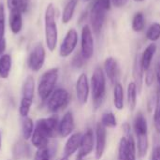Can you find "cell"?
<instances>
[{
	"mask_svg": "<svg viewBox=\"0 0 160 160\" xmlns=\"http://www.w3.org/2000/svg\"><path fill=\"white\" fill-rule=\"evenodd\" d=\"M45 24V40L46 46L50 52L56 49L58 41V30L55 21V8L52 3L48 4L44 14Z\"/></svg>",
	"mask_w": 160,
	"mask_h": 160,
	"instance_id": "cell-1",
	"label": "cell"
},
{
	"mask_svg": "<svg viewBox=\"0 0 160 160\" xmlns=\"http://www.w3.org/2000/svg\"><path fill=\"white\" fill-rule=\"evenodd\" d=\"M112 0H95L90 11V23L92 31L99 35L106 20V13L111 9Z\"/></svg>",
	"mask_w": 160,
	"mask_h": 160,
	"instance_id": "cell-2",
	"label": "cell"
},
{
	"mask_svg": "<svg viewBox=\"0 0 160 160\" xmlns=\"http://www.w3.org/2000/svg\"><path fill=\"white\" fill-rule=\"evenodd\" d=\"M91 88L94 107L98 109L103 102L106 95V76L100 67H97L91 78Z\"/></svg>",
	"mask_w": 160,
	"mask_h": 160,
	"instance_id": "cell-3",
	"label": "cell"
},
{
	"mask_svg": "<svg viewBox=\"0 0 160 160\" xmlns=\"http://www.w3.org/2000/svg\"><path fill=\"white\" fill-rule=\"evenodd\" d=\"M134 130L137 136L138 153L141 158L144 157L147 153L149 141H148V126L145 116L139 112L134 120Z\"/></svg>",
	"mask_w": 160,
	"mask_h": 160,
	"instance_id": "cell-4",
	"label": "cell"
},
{
	"mask_svg": "<svg viewBox=\"0 0 160 160\" xmlns=\"http://www.w3.org/2000/svg\"><path fill=\"white\" fill-rule=\"evenodd\" d=\"M58 77H59V69L57 68H53L47 70L41 76L38 86V93L42 101L47 100L52 95V93L53 92Z\"/></svg>",
	"mask_w": 160,
	"mask_h": 160,
	"instance_id": "cell-5",
	"label": "cell"
},
{
	"mask_svg": "<svg viewBox=\"0 0 160 160\" xmlns=\"http://www.w3.org/2000/svg\"><path fill=\"white\" fill-rule=\"evenodd\" d=\"M69 102V94L63 88L54 90L48 98L47 108L51 112H57L64 109Z\"/></svg>",
	"mask_w": 160,
	"mask_h": 160,
	"instance_id": "cell-6",
	"label": "cell"
},
{
	"mask_svg": "<svg viewBox=\"0 0 160 160\" xmlns=\"http://www.w3.org/2000/svg\"><path fill=\"white\" fill-rule=\"evenodd\" d=\"M95 51V43L93 31L89 24H84L82 29L81 35V53L85 60H89Z\"/></svg>",
	"mask_w": 160,
	"mask_h": 160,
	"instance_id": "cell-7",
	"label": "cell"
},
{
	"mask_svg": "<svg viewBox=\"0 0 160 160\" xmlns=\"http://www.w3.org/2000/svg\"><path fill=\"white\" fill-rule=\"evenodd\" d=\"M46 58V52L41 43L36 44L31 50L28 56V67L32 71H38L42 68Z\"/></svg>",
	"mask_w": 160,
	"mask_h": 160,
	"instance_id": "cell-8",
	"label": "cell"
},
{
	"mask_svg": "<svg viewBox=\"0 0 160 160\" xmlns=\"http://www.w3.org/2000/svg\"><path fill=\"white\" fill-rule=\"evenodd\" d=\"M78 41H79L78 32L76 31V29L70 28L67 32V34L60 45V49H59L60 56L61 57L69 56L76 49V47L78 45Z\"/></svg>",
	"mask_w": 160,
	"mask_h": 160,
	"instance_id": "cell-9",
	"label": "cell"
},
{
	"mask_svg": "<svg viewBox=\"0 0 160 160\" xmlns=\"http://www.w3.org/2000/svg\"><path fill=\"white\" fill-rule=\"evenodd\" d=\"M90 93V85L87 75L85 73H82L76 82V95L78 101L83 105L87 102L88 97Z\"/></svg>",
	"mask_w": 160,
	"mask_h": 160,
	"instance_id": "cell-10",
	"label": "cell"
},
{
	"mask_svg": "<svg viewBox=\"0 0 160 160\" xmlns=\"http://www.w3.org/2000/svg\"><path fill=\"white\" fill-rule=\"evenodd\" d=\"M106 128L101 123H98L96 128V159L99 160L102 158L106 148Z\"/></svg>",
	"mask_w": 160,
	"mask_h": 160,
	"instance_id": "cell-11",
	"label": "cell"
},
{
	"mask_svg": "<svg viewBox=\"0 0 160 160\" xmlns=\"http://www.w3.org/2000/svg\"><path fill=\"white\" fill-rule=\"evenodd\" d=\"M104 72L112 84H116L119 80L120 68L116 59L112 56H109L104 61Z\"/></svg>",
	"mask_w": 160,
	"mask_h": 160,
	"instance_id": "cell-12",
	"label": "cell"
},
{
	"mask_svg": "<svg viewBox=\"0 0 160 160\" xmlns=\"http://www.w3.org/2000/svg\"><path fill=\"white\" fill-rule=\"evenodd\" d=\"M36 125L41 128L48 134L50 138H52L56 134V132H58L59 121H58V117L56 115H53L49 118L39 119Z\"/></svg>",
	"mask_w": 160,
	"mask_h": 160,
	"instance_id": "cell-13",
	"label": "cell"
},
{
	"mask_svg": "<svg viewBox=\"0 0 160 160\" xmlns=\"http://www.w3.org/2000/svg\"><path fill=\"white\" fill-rule=\"evenodd\" d=\"M94 149V133L92 129H87L82 137L81 146L79 149V154L81 157L85 158L92 153Z\"/></svg>",
	"mask_w": 160,
	"mask_h": 160,
	"instance_id": "cell-14",
	"label": "cell"
},
{
	"mask_svg": "<svg viewBox=\"0 0 160 160\" xmlns=\"http://www.w3.org/2000/svg\"><path fill=\"white\" fill-rule=\"evenodd\" d=\"M75 125H74V117L71 112H68L61 121L59 122V128H58V133L61 137L66 138L69 136L73 130H74Z\"/></svg>",
	"mask_w": 160,
	"mask_h": 160,
	"instance_id": "cell-15",
	"label": "cell"
},
{
	"mask_svg": "<svg viewBox=\"0 0 160 160\" xmlns=\"http://www.w3.org/2000/svg\"><path fill=\"white\" fill-rule=\"evenodd\" d=\"M49 139L50 137L48 136V134L41 128L36 125L34 128V132L31 137L32 144L38 149L47 148L49 144Z\"/></svg>",
	"mask_w": 160,
	"mask_h": 160,
	"instance_id": "cell-16",
	"label": "cell"
},
{
	"mask_svg": "<svg viewBox=\"0 0 160 160\" xmlns=\"http://www.w3.org/2000/svg\"><path fill=\"white\" fill-rule=\"evenodd\" d=\"M22 11L18 8L10 9L8 16V24L11 32L15 35L19 34L22 28Z\"/></svg>",
	"mask_w": 160,
	"mask_h": 160,
	"instance_id": "cell-17",
	"label": "cell"
},
{
	"mask_svg": "<svg viewBox=\"0 0 160 160\" xmlns=\"http://www.w3.org/2000/svg\"><path fill=\"white\" fill-rule=\"evenodd\" d=\"M82 135L80 132H77V133L72 134V135L68 138V142H66L65 148H64L65 157L69 158V157H71L74 153H76L77 150L80 149L81 142H82Z\"/></svg>",
	"mask_w": 160,
	"mask_h": 160,
	"instance_id": "cell-18",
	"label": "cell"
},
{
	"mask_svg": "<svg viewBox=\"0 0 160 160\" xmlns=\"http://www.w3.org/2000/svg\"><path fill=\"white\" fill-rule=\"evenodd\" d=\"M12 156L14 160H23L30 158V147L24 141L17 142L12 148Z\"/></svg>",
	"mask_w": 160,
	"mask_h": 160,
	"instance_id": "cell-19",
	"label": "cell"
},
{
	"mask_svg": "<svg viewBox=\"0 0 160 160\" xmlns=\"http://www.w3.org/2000/svg\"><path fill=\"white\" fill-rule=\"evenodd\" d=\"M157 52V45L152 42L151 44H149L143 51V52L141 55V62L142 65V68L144 69V71H147L150 69L151 68V64L153 61V58L156 54Z\"/></svg>",
	"mask_w": 160,
	"mask_h": 160,
	"instance_id": "cell-20",
	"label": "cell"
},
{
	"mask_svg": "<svg viewBox=\"0 0 160 160\" xmlns=\"http://www.w3.org/2000/svg\"><path fill=\"white\" fill-rule=\"evenodd\" d=\"M143 73H144V69L141 62V55L137 54L133 64V78H134V82L136 83L139 91L142 89L143 84Z\"/></svg>",
	"mask_w": 160,
	"mask_h": 160,
	"instance_id": "cell-21",
	"label": "cell"
},
{
	"mask_svg": "<svg viewBox=\"0 0 160 160\" xmlns=\"http://www.w3.org/2000/svg\"><path fill=\"white\" fill-rule=\"evenodd\" d=\"M22 99L33 101L35 93V80L32 76H28L22 85Z\"/></svg>",
	"mask_w": 160,
	"mask_h": 160,
	"instance_id": "cell-22",
	"label": "cell"
},
{
	"mask_svg": "<svg viewBox=\"0 0 160 160\" xmlns=\"http://www.w3.org/2000/svg\"><path fill=\"white\" fill-rule=\"evenodd\" d=\"M11 56L8 53H4L0 56V78L7 79L9 76L11 69Z\"/></svg>",
	"mask_w": 160,
	"mask_h": 160,
	"instance_id": "cell-23",
	"label": "cell"
},
{
	"mask_svg": "<svg viewBox=\"0 0 160 160\" xmlns=\"http://www.w3.org/2000/svg\"><path fill=\"white\" fill-rule=\"evenodd\" d=\"M77 3H78V0H69L65 6L63 12H62V22L64 24L68 23L72 20L76 7H77Z\"/></svg>",
	"mask_w": 160,
	"mask_h": 160,
	"instance_id": "cell-24",
	"label": "cell"
},
{
	"mask_svg": "<svg viewBox=\"0 0 160 160\" xmlns=\"http://www.w3.org/2000/svg\"><path fill=\"white\" fill-rule=\"evenodd\" d=\"M145 24H146V22H145L144 14L142 11H138L137 13H135L132 19V22H131L132 30L136 33L142 32L145 28Z\"/></svg>",
	"mask_w": 160,
	"mask_h": 160,
	"instance_id": "cell-25",
	"label": "cell"
},
{
	"mask_svg": "<svg viewBox=\"0 0 160 160\" xmlns=\"http://www.w3.org/2000/svg\"><path fill=\"white\" fill-rule=\"evenodd\" d=\"M113 103L117 110H122L124 108V88L120 82H117L114 85Z\"/></svg>",
	"mask_w": 160,
	"mask_h": 160,
	"instance_id": "cell-26",
	"label": "cell"
},
{
	"mask_svg": "<svg viewBox=\"0 0 160 160\" xmlns=\"http://www.w3.org/2000/svg\"><path fill=\"white\" fill-rule=\"evenodd\" d=\"M137 92L138 88L134 82H131L128 86V103L131 111L136 108L137 105Z\"/></svg>",
	"mask_w": 160,
	"mask_h": 160,
	"instance_id": "cell-27",
	"label": "cell"
},
{
	"mask_svg": "<svg viewBox=\"0 0 160 160\" xmlns=\"http://www.w3.org/2000/svg\"><path fill=\"white\" fill-rule=\"evenodd\" d=\"M34 123L33 120L29 117H24L22 121V137L24 141H27L31 139L32 134L34 132Z\"/></svg>",
	"mask_w": 160,
	"mask_h": 160,
	"instance_id": "cell-28",
	"label": "cell"
},
{
	"mask_svg": "<svg viewBox=\"0 0 160 160\" xmlns=\"http://www.w3.org/2000/svg\"><path fill=\"white\" fill-rule=\"evenodd\" d=\"M146 38L152 42H156L160 39V23H152L146 31Z\"/></svg>",
	"mask_w": 160,
	"mask_h": 160,
	"instance_id": "cell-29",
	"label": "cell"
},
{
	"mask_svg": "<svg viewBox=\"0 0 160 160\" xmlns=\"http://www.w3.org/2000/svg\"><path fill=\"white\" fill-rule=\"evenodd\" d=\"M29 0H7V5L10 9L18 8L22 11V13L25 12L28 8Z\"/></svg>",
	"mask_w": 160,
	"mask_h": 160,
	"instance_id": "cell-30",
	"label": "cell"
},
{
	"mask_svg": "<svg viewBox=\"0 0 160 160\" xmlns=\"http://www.w3.org/2000/svg\"><path fill=\"white\" fill-rule=\"evenodd\" d=\"M128 139V160H136V144L130 133L127 134Z\"/></svg>",
	"mask_w": 160,
	"mask_h": 160,
	"instance_id": "cell-31",
	"label": "cell"
},
{
	"mask_svg": "<svg viewBox=\"0 0 160 160\" xmlns=\"http://www.w3.org/2000/svg\"><path fill=\"white\" fill-rule=\"evenodd\" d=\"M105 128H114L117 125L115 115L112 112H105L101 118L100 122Z\"/></svg>",
	"mask_w": 160,
	"mask_h": 160,
	"instance_id": "cell-32",
	"label": "cell"
},
{
	"mask_svg": "<svg viewBox=\"0 0 160 160\" xmlns=\"http://www.w3.org/2000/svg\"><path fill=\"white\" fill-rule=\"evenodd\" d=\"M154 123L155 127L160 133V88L157 93V100H156V108H155V114H154Z\"/></svg>",
	"mask_w": 160,
	"mask_h": 160,
	"instance_id": "cell-33",
	"label": "cell"
},
{
	"mask_svg": "<svg viewBox=\"0 0 160 160\" xmlns=\"http://www.w3.org/2000/svg\"><path fill=\"white\" fill-rule=\"evenodd\" d=\"M118 160H128V139L123 137L120 140L118 148Z\"/></svg>",
	"mask_w": 160,
	"mask_h": 160,
	"instance_id": "cell-34",
	"label": "cell"
},
{
	"mask_svg": "<svg viewBox=\"0 0 160 160\" xmlns=\"http://www.w3.org/2000/svg\"><path fill=\"white\" fill-rule=\"evenodd\" d=\"M32 102H33V101L21 99L20 108H19V112H20L21 116H22V117H27V115H28V113H29V112H30V108H31Z\"/></svg>",
	"mask_w": 160,
	"mask_h": 160,
	"instance_id": "cell-35",
	"label": "cell"
},
{
	"mask_svg": "<svg viewBox=\"0 0 160 160\" xmlns=\"http://www.w3.org/2000/svg\"><path fill=\"white\" fill-rule=\"evenodd\" d=\"M6 16H5V7L3 4H0V39L5 38L6 31Z\"/></svg>",
	"mask_w": 160,
	"mask_h": 160,
	"instance_id": "cell-36",
	"label": "cell"
},
{
	"mask_svg": "<svg viewBox=\"0 0 160 160\" xmlns=\"http://www.w3.org/2000/svg\"><path fill=\"white\" fill-rule=\"evenodd\" d=\"M51 159V155L48 151L47 148H42L38 149L37 153L35 154L34 160H50Z\"/></svg>",
	"mask_w": 160,
	"mask_h": 160,
	"instance_id": "cell-37",
	"label": "cell"
},
{
	"mask_svg": "<svg viewBox=\"0 0 160 160\" xmlns=\"http://www.w3.org/2000/svg\"><path fill=\"white\" fill-rule=\"evenodd\" d=\"M85 61L86 60L83 58L82 54L80 52L76 53V55L73 57V59H72V66L74 68H82L84 65Z\"/></svg>",
	"mask_w": 160,
	"mask_h": 160,
	"instance_id": "cell-38",
	"label": "cell"
},
{
	"mask_svg": "<svg viewBox=\"0 0 160 160\" xmlns=\"http://www.w3.org/2000/svg\"><path fill=\"white\" fill-rule=\"evenodd\" d=\"M154 81V72L153 70L150 68L149 70L146 71V76H145V82L148 86H150L153 83Z\"/></svg>",
	"mask_w": 160,
	"mask_h": 160,
	"instance_id": "cell-39",
	"label": "cell"
},
{
	"mask_svg": "<svg viewBox=\"0 0 160 160\" xmlns=\"http://www.w3.org/2000/svg\"><path fill=\"white\" fill-rule=\"evenodd\" d=\"M152 160H160V145H156L153 149Z\"/></svg>",
	"mask_w": 160,
	"mask_h": 160,
	"instance_id": "cell-40",
	"label": "cell"
},
{
	"mask_svg": "<svg viewBox=\"0 0 160 160\" xmlns=\"http://www.w3.org/2000/svg\"><path fill=\"white\" fill-rule=\"evenodd\" d=\"M155 73H156V77L158 82L160 88V57L158 59L157 63H156V68H155Z\"/></svg>",
	"mask_w": 160,
	"mask_h": 160,
	"instance_id": "cell-41",
	"label": "cell"
},
{
	"mask_svg": "<svg viewBox=\"0 0 160 160\" xmlns=\"http://www.w3.org/2000/svg\"><path fill=\"white\" fill-rule=\"evenodd\" d=\"M127 2H128V0H112V3L115 7H117V8L123 7Z\"/></svg>",
	"mask_w": 160,
	"mask_h": 160,
	"instance_id": "cell-42",
	"label": "cell"
},
{
	"mask_svg": "<svg viewBox=\"0 0 160 160\" xmlns=\"http://www.w3.org/2000/svg\"><path fill=\"white\" fill-rule=\"evenodd\" d=\"M6 50V39L2 38L0 39V56L4 54V52Z\"/></svg>",
	"mask_w": 160,
	"mask_h": 160,
	"instance_id": "cell-43",
	"label": "cell"
},
{
	"mask_svg": "<svg viewBox=\"0 0 160 160\" xmlns=\"http://www.w3.org/2000/svg\"><path fill=\"white\" fill-rule=\"evenodd\" d=\"M76 160H83V158H82V157H81L80 155H77V157H76Z\"/></svg>",
	"mask_w": 160,
	"mask_h": 160,
	"instance_id": "cell-44",
	"label": "cell"
},
{
	"mask_svg": "<svg viewBox=\"0 0 160 160\" xmlns=\"http://www.w3.org/2000/svg\"><path fill=\"white\" fill-rule=\"evenodd\" d=\"M133 1H135V2H143L145 0H133Z\"/></svg>",
	"mask_w": 160,
	"mask_h": 160,
	"instance_id": "cell-45",
	"label": "cell"
},
{
	"mask_svg": "<svg viewBox=\"0 0 160 160\" xmlns=\"http://www.w3.org/2000/svg\"><path fill=\"white\" fill-rule=\"evenodd\" d=\"M61 160H68V158H67V157H64V158H62Z\"/></svg>",
	"mask_w": 160,
	"mask_h": 160,
	"instance_id": "cell-46",
	"label": "cell"
},
{
	"mask_svg": "<svg viewBox=\"0 0 160 160\" xmlns=\"http://www.w3.org/2000/svg\"><path fill=\"white\" fill-rule=\"evenodd\" d=\"M1 140L2 138H1V132H0V149H1Z\"/></svg>",
	"mask_w": 160,
	"mask_h": 160,
	"instance_id": "cell-47",
	"label": "cell"
},
{
	"mask_svg": "<svg viewBox=\"0 0 160 160\" xmlns=\"http://www.w3.org/2000/svg\"><path fill=\"white\" fill-rule=\"evenodd\" d=\"M84 1H90V0H84Z\"/></svg>",
	"mask_w": 160,
	"mask_h": 160,
	"instance_id": "cell-48",
	"label": "cell"
}]
</instances>
